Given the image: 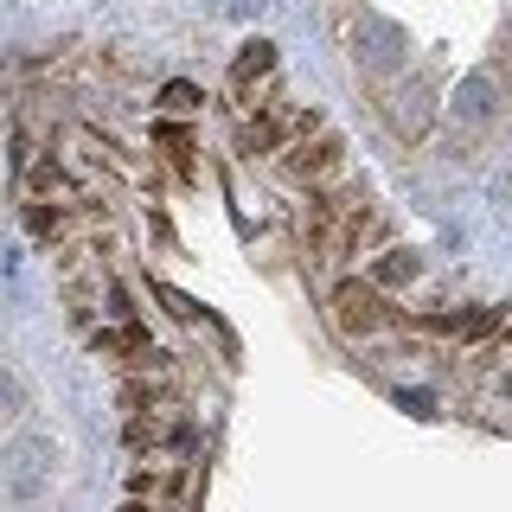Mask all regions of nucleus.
Returning a JSON list of instances; mask_svg holds the SVG:
<instances>
[{"label": "nucleus", "instance_id": "nucleus-6", "mask_svg": "<svg viewBox=\"0 0 512 512\" xmlns=\"http://www.w3.org/2000/svg\"><path fill=\"white\" fill-rule=\"evenodd\" d=\"M154 148L173 160V173H180V180H192V141H186V128L160 122V128H154Z\"/></svg>", "mask_w": 512, "mask_h": 512}, {"label": "nucleus", "instance_id": "nucleus-1", "mask_svg": "<svg viewBox=\"0 0 512 512\" xmlns=\"http://www.w3.org/2000/svg\"><path fill=\"white\" fill-rule=\"evenodd\" d=\"M391 308H384V288L378 282H340L333 288V327L346 333V340H365V333L391 327Z\"/></svg>", "mask_w": 512, "mask_h": 512}, {"label": "nucleus", "instance_id": "nucleus-4", "mask_svg": "<svg viewBox=\"0 0 512 512\" xmlns=\"http://www.w3.org/2000/svg\"><path fill=\"white\" fill-rule=\"evenodd\" d=\"M429 333H448V340H487V333H506V314L493 308H448V314H423Z\"/></svg>", "mask_w": 512, "mask_h": 512}, {"label": "nucleus", "instance_id": "nucleus-7", "mask_svg": "<svg viewBox=\"0 0 512 512\" xmlns=\"http://www.w3.org/2000/svg\"><path fill=\"white\" fill-rule=\"evenodd\" d=\"M160 109H167V116H192V109H199V90H192V84H167V90H160Z\"/></svg>", "mask_w": 512, "mask_h": 512}, {"label": "nucleus", "instance_id": "nucleus-3", "mask_svg": "<svg viewBox=\"0 0 512 512\" xmlns=\"http://www.w3.org/2000/svg\"><path fill=\"white\" fill-rule=\"evenodd\" d=\"M269 77H276V45H244V52H237V64H231V103L244 109H263L269 103Z\"/></svg>", "mask_w": 512, "mask_h": 512}, {"label": "nucleus", "instance_id": "nucleus-2", "mask_svg": "<svg viewBox=\"0 0 512 512\" xmlns=\"http://www.w3.org/2000/svg\"><path fill=\"white\" fill-rule=\"evenodd\" d=\"M340 160H346V141L333 135V128H314V135L295 141V148H282V173L301 180V186H327L333 173H340Z\"/></svg>", "mask_w": 512, "mask_h": 512}, {"label": "nucleus", "instance_id": "nucleus-5", "mask_svg": "<svg viewBox=\"0 0 512 512\" xmlns=\"http://www.w3.org/2000/svg\"><path fill=\"white\" fill-rule=\"evenodd\" d=\"M416 276H423V263H416V250H378V263H372V276L365 282H378V288H410Z\"/></svg>", "mask_w": 512, "mask_h": 512}, {"label": "nucleus", "instance_id": "nucleus-8", "mask_svg": "<svg viewBox=\"0 0 512 512\" xmlns=\"http://www.w3.org/2000/svg\"><path fill=\"white\" fill-rule=\"evenodd\" d=\"M122 512H148V506H141V500H135V506H122Z\"/></svg>", "mask_w": 512, "mask_h": 512}]
</instances>
